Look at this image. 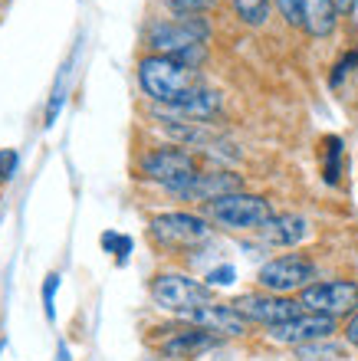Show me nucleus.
Returning <instances> with one entry per match:
<instances>
[{
    "mask_svg": "<svg viewBox=\"0 0 358 361\" xmlns=\"http://www.w3.org/2000/svg\"><path fill=\"white\" fill-rule=\"evenodd\" d=\"M204 43H208V23L198 17L161 20L148 30V47L155 49V56H171L191 69H198L208 56Z\"/></svg>",
    "mask_w": 358,
    "mask_h": 361,
    "instance_id": "f257e3e1",
    "label": "nucleus"
},
{
    "mask_svg": "<svg viewBox=\"0 0 358 361\" xmlns=\"http://www.w3.org/2000/svg\"><path fill=\"white\" fill-rule=\"evenodd\" d=\"M138 82H142L145 95H148L151 102L171 109V105H178L184 95H191L201 86V76H198V69L184 66L178 59L155 56L151 53V56H145L138 63Z\"/></svg>",
    "mask_w": 358,
    "mask_h": 361,
    "instance_id": "f03ea898",
    "label": "nucleus"
},
{
    "mask_svg": "<svg viewBox=\"0 0 358 361\" xmlns=\"http://www.w3.org/2000/svg\"><path fill=\"white\" fill-rule=\"evenodd\" d=\"M208 220H214L217 227L227 230H260L266 220H273V204L260 194H246V190H234L224 197L204 204Z\"/></svg>",
    "mask_w": 358,
    "mask_h": 361,
    "instance_id": "7ed1b4c3",
    "label": "nucleus"
},
{
    "mask_svg": "<svg viewBox=\"0 0 358 361\" xmlns=\"http://www.w3.org/2000/svg\"><path fill=\"white\" fill-rule=\"evenodd\" d=\"M214 299V289L201 279H191L184 273H158L151 279V302L165 309V312H191V309H201Z\"/></svg>",
    "mask_w": 358,
    "mask_h": 361,
    "instance_id": "20e7f679",
    "label": "nucleus"
},
{
    "mask_svg": "<svg viewBox=\"0 0 358 361\" xmlns=\"http://www.w3.org/2000/svg\"><path fill=\"white\" fill-rule=\"evenodd\" d=\"M142 174L148 180H158L171 194H178L198 178V164H194V154L184 148H155L142 158Z\"/></svg>",
    "mask_w": 358,
    "mask_h": 361,
    "instance_id": "39448f33",
    "label": "nucleus"
},
{
    "mask_svg": "<svg viewBox=\"0 0 358 361\" xmlns=\"http://www.w3.org/2000/svg\"><path fill=\"white\" fill-rule=\"evenodd\" d=\"M151 237H155V243H161V247H168V250H191V247H198V243H208L210 227H208V220L198 217V214L171 210V214L151 217Z\"/></svg>",
    "mask_w": 358,
    "mask_h": 361,
    "instance_id": "423d86ee",
    "label": "nucleus"
},
{
    "mask_svg": "<svg viewBox=\"0 0 358 361\" xmlns=\"http://www.w3.org/2000/svg\"><path fill=\"white\" fill-rule=\"evenodd\" d=\"M312 279H316V263L309 257H299V253L270 259L260 269V276H256V283L273 295H286V293H296V289L302 293L306 286H312Z\"/></svg>",
    "mask_w": 358,
    "mask_h": 361,
    "instance_id": "0eeeda50",
    "label": "nucleus"
},
{
    "mask_svg": "<svg viewBox=\"0 0 358 361\" xmlns=\"http://www.w3.org/2000/svg\"><path fill=\"white\" fill-rule=\"evenodd\" d=\"M299 305L306 312L319 315H345L358 309V283L349 279H326V283H312L299 293Z\"/></svg>",
    "mask_w": 358,
    "mask_h": 361,
    "instance_id": "6e6552de",
    "label": "nucleus"
},
{
    "mask_svg": "<svg viewBox=\"0 0 358 361\" xmlns=\"http://www.w3.org/2000/svg\"><path fill=\"white\" fill-rule=\"evenodd\" d=\"M237 312L244 315L246 322H260L266 329H273L280 322H290L296 319L299 312H306L299 305V299H286V295H273V293H250V295H240L230 302Z\"/></svg>",
    "mask_w": 358,
    "mask_h": 361,
    "instance_id": "1a4fd4ad",
    "label": "nucleus"
},
{
    "mask_svg": "<svg viewBox=\"0 0 358 361\" xmlns=\"http://www.w3.org/2000/svg\"><path fill=\"white\" fill-rule=\"evenodd\" d=\"M335 332V319L332 315H319V312H299L290 322H280L270 329V342L276 345H290V348H302L312 342H326Z\"/></svg>",
    "mask_w": 358,
    "mask_h": 361,
    "instance_id": "9d476101",
    "label": "nucleus"
},
{
    "mask_svg": "<svg viewBox=\"0 0 358 361\" xmlns=\"http://www.w3.org/2000/svg\"><path fill=\"white\" fill-rule=\"evenodd\" d=\"M161 128H165V135L168 138H174L178 145H184V148H204V152L210 154H227V158H237V154L224 152V148H234V145L227 142L220 132H214L208 122H188V118H165L161 122Z\"/></svg>",
    "mask_w": 358,
    "mask_h": 361,
    "instance_id": "9b49d317",
    "label": "nucleus"
},
{
    "mask_svg": "<svg viewBox=\"0 0 358 361\" xmlns=\"http://www.w3.org/2000/svg\"><path fill=\"white\" fill-rule=\"evenodd\" d=\"M184 322L198 325L204 332L217 335V338H237V335H246V319L237 312L234 305H217V302H208L201 309H191V312L181 315Z\"/></svg>",
    "mask_w": 358,
    "mask_h": 361,
    "instance_id": "f8f14e48",
    "label": "nucleus"
},
{
    "mask_svg": "<svg viewBox=\"0 0 358 361\" xmlns=\"http://www.w3.org/2000/svg\"><path fill=\"white\" fill-rule=\"evenodd\" d=\"M220 345V338L210 332H204V329H171V335L161 342V355L165 358H198V355L210 352V348H217Z\"/></svg>",
    "mask_w": 358,
    "mask_h": 361,
    "instance_id": "ddd939ff",
    "label": "nucleus"
},
{
    "mask_svg": "<svg viewBox=\"0 0 358 361\" xmlns=\"http://www.w3.org/2000/svg\"><path fill=\"white\" fill-rule=\"evenodd\" d=\"M260 237L270 247H296L309 237V224L299 214H273V220H266L260 227Z\"/></svg>",
    "mask_w": 358,
    "mask_h": 361,
    "instance_id": "4468645a",
    "label": "nucleus"
},
{
    "mask_svg": "<svg viewBox=\"0 0 358 361\" xmlns=\"http://www.w3.org/2000/svg\"><path fill=\"white\" fill-rule=\"evenodd\" d=\"M240 190V178L237 174H198V178L191 180L188 188L178 190V197L184 200H217L224 197V194H234Z\"/></svg>",
    "mask_w": 358,
    "mask_h": 361,
    "instance_id": "2eb2a0df",
    "label": "nucleus"
},
{
    "mask_svg": "<svg viewBox=\"0 0 358 361\" xmlns=\"http://www.w3.org/2000/svg\"><path fill=\"white\" fill-rule=\"evenodd\" d=\"M168 112L178 115V118H188V122H208V118H214L220 112V92L198 86L191 95H184L178 105H171Z\"/></svg>",
    "mask_w": 358,
    "mask_h": 361,
    "instance_id": "dca6fc26",
    "label": "nucleus"
},
{
    "mask_svg": "<svg viewBox=\"0 0 358 361\" xmlns=\"http://www.w3.org/2000/svg\"><path fill=\"white\" fill-rule=\"evenodd\" d=\"M335 23H339V13L329 0H306V10H302V30L309 37L322 39L335 33Z\"/></svg>",
    "mask_w": 358,
    "mask_h": 361,
    "instance_id": "f3484780",
    "label": "nucleus"
},
{
    "mask_svg": "<svg viewBox=\"0 0 358 361\" xmlns=\"http://www.w3.org/2000/svg\"><path fill=\"white\" fill-rule=\"evenodd\" d=\"M342 138L339 135H329L326 142H322V178L329 180V184H339V174H342Z\"/></svg>",
    "mask_w": 358,
    "mask_h": 361,
    "instance_id": "a211bd4d",
    "label": "nucleus"
},
{
    "mask_svg": "<svg viewBox=\"0 0 358 361\" xmlns=\"http://www.w3.org/2000/svg\"><path fill=\"white\" fill-rule=\"evenodd\" d=\"M234 13L240 17V23L246 27H263L270 20V0H230Z\"/></svg>",
    "mask_w": 358,
    "mask_h": 361,
    "instance_id": "6ab92c4d",
    "label": "nucleus"
},
{
    "mask_svg": "<svg viewBox=\"0 0 358 361\" xmlns=\"http://www.w3.org/2000/svg\"><path fill=\"white\" fill-rule=\"evenodd\" d=\"M342 345H332L329 338L326 342H312V345H302V348H296V358L302 361H335L342 358Z\"/></svg>",
    "mask_w": 358,
    "mask_h": 361,
    "instance_id": "aec40b11",
    "label": "nucleus"
},
{
    "mask_svg": "<svg viewBox=\"0 0 358 361\" xmlns=\"http://www.w3.org/2000/svg\"><path fill=\"white\" fill-rule=\"evenodd\" d=\"M276 7H280V13H283V20L290 23V27H302V10H306V0H273Z\"/></svg>",
    "mask_w": 358,
    "mask_h": 361,
    "instance_id": "412c9836",
    "label": "nucleus"
},
{
    "mask_svg": "<svg viewBox=\"0 0 358 361\" xmlns=\"http://www.w3.org/2000/svg\"><path fill=\"white\" fill-rule=\"evenodd\" d=\"M171 10H178L181 17H194V13H204L208 7H214V0H165Z\"/></svg>",
    "mask_w": 358,
    "mask_h": 361,
    "instance_id": "4be33fe9",
    "label": "nucleus"
},
{
    "mask_svg": "<svg viewBox=\"0 0 358 361\" xmlns=\"http://www.w3.org/2000/svg\"><path fill=\"white\" fill-rule=\"evenodd\" d=\"M102 247L109 250V253H119V263H125L129 250H132V240H129V237H119V233H105V237H102Z\"/></svg>",
    "mask_w": 358,
    "mask_h": 361,
    "instance_id": "5701e85b",
    "label": "nucleus"
},
{
    "mask_svg": "<svg viewBox=\"0 0 358 361\" xmlns=\"http://www.w3.org/2000/svg\"><path fill=\"white\" fill-rule=\"evenodd\" d=\"M355 66H358V49H352V53H345V56L335 63V73H332V86H339L342 76H349Z\"/></svg>",
    "mask_w": 358,
    "mask_h": 361,
    "instance_id": "b1692460",
    "label": "nucleus"
},
{
    "mask_svg": "<svg viewBox=\"0 0 358 361\" xmlns=\"http://www.w3.org/2000/svg\"><path fill=\"white\" fill-rule=\"evenodd\" d=\"M13 171H17V152H13V148H4V152H0V180H10Z\"/></svg>",
    "mask_w": 358,
    "mask_h": 361,
    "instance_id": "393cba45",
    "label": "nucleus"
},
{
    "mask_svg": "<svg viewBox=\"0 0 358 361\" xmlns=\"http://www.w3.org/2000/svg\"><path fill=\"white\" fill-rule=\"evenodd\" d=\"M234 267H220V269H210L208 273V286L214 289V286H230L234 283Z\"/></svg>",
    "mask_w": 358,
    "mask_h": 361,
    "instance_id": "a878e982",
    "label": "nucleus"
},
{
    "mask_svg": "<svg viewBox=\"0 0 358 361\" xmlns=\"http://www.w3.org/2000/svg\"><path fill=\"white\" fill-rule=\"evenodd\" d=\"M59 286V276H47V286H43V302H47V319H53V289Z\"/></svg>",
    "mask_w": 358,
    "mask_h": 361,
    "instance_id": "bb28decb",
    "label": "nucleus"
},
{
    "mask_svg": "<svg viewBox=\"0 0 358 361\" xmlns=\"http://www.w3.org/2000/svg\"><path fill=\"white\" fill-rule=\"evenodd\" d=\"M345 342H349L352 348H358V312L345 322Z\"/></svg>",
    "mask_w": 358,
    "mask_h": 361,
    "instance_id": "cd10ccee",
    "label": "nucleus"
},
{
    "mask_svg": "<svg viewBox=\"0 0 358 361\" xmlns=\"http://www.w3.org/2000/svg\"><path fill=\"white\" fill-rule=\"evenodd\" d=\"M329 4L335 7V13H339V17H342V13H352V10L358 7V0H329Z\"/></svg>",
    "mask_w": 358,
    "mask_h": 361,
    "instance_id": "c85d7f7f",
    "label": "nucleus"
}]
</instances>
